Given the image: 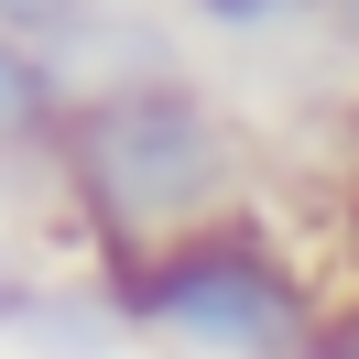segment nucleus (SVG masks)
I'll return each mask as SVG.
<instances>
[{"label": "nucleus", "mask_w": 359, "mask_h": 359, "mask_svg": "<svg viewBox=\"0 0 359 359\" xmlns=\"http://www.w3.org/2000/svg\"><path fill=\"white\" fill-rule=\"evenodd\" d=\"M76 207L109 250H153L175 229L218 218V196L240 185V131L207 109L185 76H142V88H98L55 131Z\"/></svg>", "instance_id": "nucleus-1"}, {"label": "nucleus", "mask_w": 359, "mask_h": 359, "mask_svg": "<svg viewBox=\"0 0 359 359\" xmlns=\"http://www.w3.org/2000/svg\"><path fill=\"white\" fill-rule=\"evenodd\" d=\"M109 294L131 327L175 337V348H207V359H316V327H327L305 272L240 218H196L153 250H120Z\"/></svg>", "instance_id": "nucleus-2"}, {"label": "nucleus", "mask_w": 359, "mask_h": 359, "mask_svg": "<svg viewBox=\"0 0 359 359\" xmlns=\"http://www.w3.org/2000/svg\"><path fill=\"white\" fill-rule=\"evenodd\" d=\"M76 109L66 66H55V44H33V33L0 22V153H33V142H55Z\"/></svg>", "instance_id": "nucleus-3"}, {"label": "nucleus", "mask_w": 359, "mask_h": 359, "mask_svg": "<svg viewBox=\"0 0 359 359\" xmlns=\"http://www.w3.org/2000/svg\"><path fill=\"white\" fill-rule=\"evenodd\" d=\"M98 11H109V0H0V22L33 33V44H66V33H76V22H98Z\"/></svg>", "instance_id": "nucleus-4"}, {"label": "nucleus", "mask_w": 359, "mask_h": 359, "mask_svg": "<svg viewBox=\"0 0 359 359\" xmlns=\"http://www.w3.org/2000/svg\"><path fill=\"white\" fill-rule=\"evenodd\" d=\"M316 359H359V305H337L327 327H316Z\"/></svg>", "instance_id": "nucleus-5"}, {"label": "nucleus", "mask_w": 359, "mask_h": 359, "mask_svg": "<svg viewBox=\"0 0 359 359\" xmlns=\"http://www.w3.org/2000/svg\"><path fill=\"white\" fill-rule=\"evenodd\" d=\"M22 316H33V283H22V262L0 250V327H22Z\"/></svg>", "instance_id": "nucleus-6"}, {"label": "nucleus", "mask_w": 359, "mask_h": 359, "mask_svg": "<svg viewBox=\"0 0 359 359\" xmlns=\"http://www.w3.org/2000/svg\"><path fill=\"white\" fill-rule=\"evenodd\" d=\"M316 22H327L337 44H359V0H316Z\"/></svg>", "instance_id": "nucleus-7"}]
</instances>
